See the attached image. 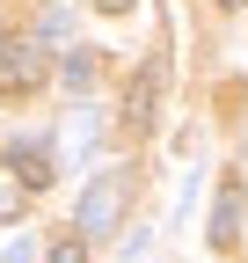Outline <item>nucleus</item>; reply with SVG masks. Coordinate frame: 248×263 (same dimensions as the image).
<instances>
[{
    "mask_svg": "<svg viewBox=\"0 0 248 263\" xmlns=\"http://www.w3.org/2000/svg\"><path fill=\"white\" fill-rule=\"evenodd\" d=\"M124 205H132V168H102L95 183L80 190V212H73V227H80L88 241H102L110 227L124 219Z\"/></svg>",
    "mask_w": 248,
    "mask_h": 263,
    "instance_id": "1",
    "label": "nucleus"
},
{
    "mask_svg": "<svg viewBox=\"0 0 248 263\" xmlns=\"http://www.w3.org/2000/svg\"><path fill=\"white\" fill-rule=\"evenodd\" d=\"M44 73H51V59H44L37 44H0V95H8V103L37 95V88H44Z\"/></svg>",
    "mask_w": 248,
    "mask_h": 263,
    "instance_id": "2",
    "label": "nucleus"
},
{
    "mask_svg": "<svg viewBox=\"0 0 248 263\" xmlns=\"http://www.w3.org/2000/svg\"><path fill=\"white\" fill-rule=\"evenodd\" d=\"M161 81H168L161 59H146L132 73V88H124V132H153V117H161Z\"/></svg>",
    "mask_w": 248,
    "mask_h": 263,
    "instance_id": "3",
    "label": "nucleus"
},
{
    "mask_svg": "<svg viewBox=\"0 0 248 263\" xmlns=\"http://www.w3.org/2000/svg\"><path fill=\"white\" fill-rule=\"evenodd\" d=\"M8 176H15L22 190H51V183H58V146H51V139H15V146H8Z\"/></svg>",
    "mask_w": 248,
    "mask_h": 263,
    "instance_id": "4",
    "label": "nucleus"
},
{
    "mask_svg": "<svg viewBox=\"0 0 248 263\" xmlns=\"http://www.w3.org/2000/svg\"><path fill=\"white\" fill-rule=\"evenodd\" d=\"M241 241V190H219V205H212V249H234Z\"/></svg>",
    "mask_w": 248,
    "mask_h": 263,
    "instance_id": "5",
    "label": "nucleus"
},
{
    "mask_svg": "<svg viewBox=\"0 0 248 263\" xmlns=\"http://www.w3.org/2000/svg\"><path fill=\"white\" fill-rule=\"evenodd\" d=\"M95 73H102V66H95V51H80V44L66 51V66H58V81H66L73 95H88V88H95Z\"/></svg>",
    "mask_w": 248,
    "mask_h": 263,
    "instance_id": "6",
    "label": "nucleus"
},
{
    "mask_svg": "<svg viewBox=\"0 0 248 263\" xmlns=\"http://www.w3.org/2000/svg\"><path fill=\"white\" fill-rule=\"evenodd\" d=\"M44 263H88V234H58L44 249Z\"/></svg>",
    "mask_w": 248,
    "mask_h": 263,
    "instance_id": "7",
    "label": "nucleus"
},
{
    "mask_svg": "<svg viewBox=\"0 0 248 263\" xmlns=\"http://www.w3.org/2000/svg\"><path fill=\"white\" fill-rule=\"evenodd\" d=\"M22 197H29V190L8 176V183H0V219H15V212H22Z\"/></svg>",
    "mask_w": 248,
    "mask_h": 263,
    "instance_id": "8",
    "label": "nucleus"
},
{
    "mask_svg": "<svg viewBox=\"0 0 248 263\" xmlns=\"http://www.w3.org/2000/svg\"><path fill=\"white\" fill-rule=\"evenodd\" d=\"M0 263H37V249H29V241H15L8 256H0Z\"/></svg>",
    "mask_w": 248,
    "mask_h": 263,
    "instance_id": "9",
    "label": "nucleus"
},
{
    "mask_svg": "<svg viewBox=\"0 0 248 263\" xmlns=\"http://www.w3.org/2000/svg\"><path fill=\"white\" fill-rule=\"evenodd\" d=\"M95 8H102V15H124V8H132V0H95Z\"/></svg>",
    "mask_w": 248,
    "mask_h": 263,
    "instance_id": "10",
    "label": "nucleus"
},
{
    "mask_svg": "<svg viewBox=\"0 0 248 263\" xmlns=\"http://www.w3.org/2000/svg\"><path fill=\"white\" fill-rule=\"evenodd\" d=\"M219 8H241V0H219Z\"/></svg>",
    "mask_w": 248,
    "mask_h": 263,
    "instance_id": "11",
    "label": "nucleus"
}]
</instances>
